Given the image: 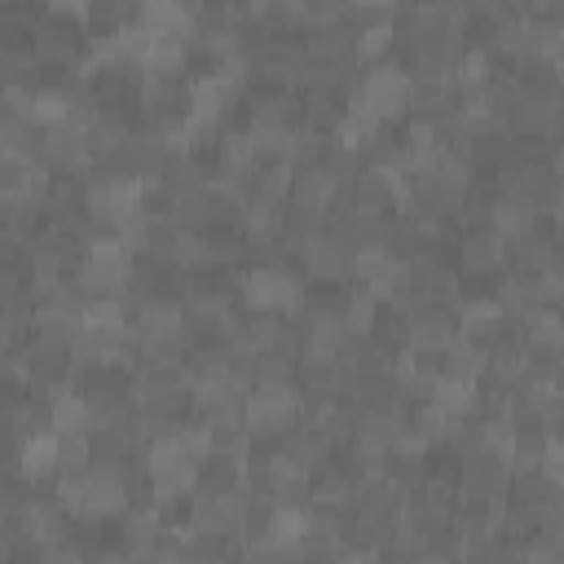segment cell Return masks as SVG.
<instances>
[{"mask_svg": "<svg viewBox=\"0 0 564 564\" xmlns=\"http://www.w3.org/2000/svg\"><path fill=\"white\" fill-rule=\"evenodd\" d=\"M410 88H414V75L401 66V62H375L366 66V88H361V101L383 119V123H397L410 115Z\"/></svg>", "mask_w": 564, "mask_h": 564, "instance_id": "obj_1", "label": "cell"}, {"mask_svg": "<svg viewBox=\"0 0 564 564\" xmlns=\"http://www.w3.org/2000/svg\"><path fill=\"white\" fill-rule=\"evenodd\" d=\"M300 269H304L308 286H348L352 282V247L322 229L300 247Z\"/></svg>", "mask_w": 564, "mask_h": 564, "instance_id": "obj_2", "label": "cell"}, {"mask_svg": "<svg viewBox=\"0 0 564 564\" xmlns=\"http://www.w3.org/2000/svg\"><path fill=\"white\" fill-rule=\"evenodd\" d=\"M511 489V463L494 449H476L463 458L458 467V498H476V502H502Z\"/></svg>", "mask_w": 564, "mask_h": 564, "instance_id": "obj_3", "label": "cell"}, {"mask_svg": "<svg viewBox=\"0 0 564 564\" xmlns=\"http://www.w3.org/2000/svg\"><path fill=\"white\" fill-rule=\"evenodd\" d=\"M35 163L48 167L53 176H62V172H88L93 167L88 137L79 128H70V123H48V128H40Z\"/></svg>", "mask_w": 564, "mask_h": 564, "instance_id": "obj_4", "label": "cell"}, {"mask_svg": "<svg viewBox=\"0 0 564 564\" xmlns=\"http://www.w3.org/2000/svg\"><path fill=\"white\" fill-rule=\"evenodd\" d=\"M454 264L463 278H489L498 282L507 273V242L494 229H463L454 242Z\"/></svg>", "mask_w": 564, "mask_h": 564, "instance_id": "obj_5", "label": "cell"}, {"mask_svg": "<svg viewBox=\"0 0 564 564\" xmlns=\"http://www.w3.org/2000/svg\"><path fill=\"white\" fill-rule=\"evenodd\" d=\"M401 189H405V176H401V172H388V167L366 163L361 176H357V185H352V207L392 216V212L401 207Z\"/></svg>", "mask_w": 564, "mask_h": 564, "instance_id": "obj_6", "label": "cell"}, {"mask_svg": "<svg viewBox=\"0 0 564 564\" xmlns=\"http://www.w3.org/2000/svg\"><path fill=\"white\" fill-rule=\"evenodd\" d=\"M357 489H361V480H357L339 458H330V463L313 467V502H322V507H339V511H352V507H357Z\"/></svg>", "mask_w": 564, "mask_h": 564, "instance_id": "obj_7", "label": "cell"}, {"mask_svg": "<svg viewBox=\"0 0 564 564\" xmlns=\"http://www.w3.org/2000/svg\"><path fill=\"white\" fill-rule=\"evenodd\" d=\"M339 198V185L335 176L322 167H295V181H291V207H304V212H317L326 216V207Z\"/></svg>", "mask_w": 564, "mask_h": 564, "instance_id": "obj_8", "label": "cell"}, {"mask_svg": "<svg viewBox=\"0 0 564 564\" xmlns=\"http://www.w3.org/2000/svg\"><path fill=\"white\" fill-rule=\"evenodd\" d=\"M445 375L449 379H463V383H480L489 375V344H476V339L458 335L445 348Z\"/></svg>", "mask_w": 564, "mask_h": 564, "instance_id": "obj_9", "label": "cell"}, {"mask_svg": "<svg viewBox=\"0 0 564 564\" xmlns=\"http://www.w3.org/2000/svg\"><path fill=\"white\" fill-rule=\"evenodd\" d=\"M256 388L260 392H300V357L295 352H260L256 361Z\"/></svg>", "mask_w": 564, "mask_h": 564, "instance_id": "obj_10", "label": "cell"}, {"mask_svg": "<svg viewBox=\"0 0 564 564\" xmlns=\"http://www.w3.org/2000/svg\"><path fill=\"white\" fill-rule=\"evenodd\" d=\"M304 53L326 57V62H352L357 57V31L348 22H330L304 35Z\"/></svg>", "mask_w": 564, "mask_h": 564, "instance_id": "obj_11", "label": "cell"}, {"mask_svg": "<svg viewBox=\"0 0 564 564\" xmlns=\"http://www.w3.org/2000/svg\"><path fill=\"white\" fill-rule=\"evenodd\" d=\"M141 66L150 75H189V35H154Z\"/></svg>", "mask_w": 564, "mask_h": 564, "instance_id": "obj_12", "label": "cell"}, {"mask_svg": "<svg viewBox=\"0 0 564 564\" xmlns=\"http://www.w3.org/2000/svg\"><path fill=\"white\" fill-rule=\"evenodd\" d=\"M405 498H410V494H405L388 471L366 476L361 489H357V507H361V511H379V516H405Z\"/></svg>", "mask_w": 564, "mask_h": 564, "instance_id": "obj_13", "label": "cell"}, {"mask_svg": "<svg viewBox=\"0 0 564 564\" xmlns=\"http://www.w3.org/2000/svg\"><path fill=\"white\" fill-rule=\"evenodd\" d=\"M300 97H304V128H317V132H339L344 128L348 101L335 88H313V93H300Z\"/></svg>", "mask_w": 564, "mask_h": 564, "instance_id": "obj_14", "label": "cell"}, {"mask_svg": "<svg viewBox=\"0 0 564 564\" xmlns=\"http://www.w3.org/2000/svg\"><path fill=\"white\" fill-rule=\"evenodd\" d=\"M189 13L176 0H141L137 26H145L150 35H189Z\"/></svg>", "mask_w": 564, "mask_h": 564, "instance_id": "obj_15", "label": "cell"}, {"mask_svg": "<svg viewBox=\"0 0 564 564\" xmlns=\"http://www.w3.org/2000/svg\"><path fill=\"white\" fill-rule=\"evenodd\" d=\"M538 225H542L538 207H533V203H520V198H498L494 220H489V229H494L502 242H511V238H520V234H529V229H538Z\"/></svg>", "mask_w": 564, "mask_h": 564, "instance_id": "obj_16", "label": "cell"}, {"mask_svg": "<svg viewBox=\"0 0 564 564\" xmlns=\"http://www.w3.org/2000/svg\"><path fill=\"white\" fill-rule=\"evenodd\" d=\"M35 145H40V123H31L13 110H0V154L35 159Z\"/></svg>", "mask_w": 564, "mask_h": 564, "instance_id": "obj_17", "label": "cell"}, {"mask_svg": "<svg viewBox=\"0 0 564 564\" xmlns=\"http://www.w3.org/2000/svg\"><path fill=\"white\" fill-rule=\"evenodd\" d=\"M339 145V132H317V128H295V150H291V167H322L330 159V150Z\"/></svg>", "mask_w": 564, "mask_h": 564, "instance_id": "obj_18", "label": "cell"}, {"mask_svg": "<svg viewBox=\"0 0 564 564\" xmlns=\"http://www.w3.org/2000/svg\"><path fill=\"white\" fill-rule=\"evenodd\" d=\"M93 467V432H57V476H84Z\"/></svg>", "mask_w": 564, "mask_h": 564, "instance_id": "obj_19", "label": "cell"}, {"mask_svg": "<svg viewBox=\"0 0 564 564\" xmlns=\"http://www.w3.org/2000/svg\"><path fill=\"white\" fill-rule=\"evenodd\" d=\"M344 317H348V330H352V335H370V326H375V317H379V300H375V291L361 286V282H348Z\"/></svg>", "mask_w": 564, "mask_h": 564, "instance_id": "obj_20", "label": "cell"}, {"mask_svg": "<svg viewBox=\"0 0 564 564\" xmlns=\"http://www.w3.org/2000/svg\"><path fill=\"white\" fill-rule=\"evenodd\" d=\"M88 397L79 388H66L53 397V432H88Z\"/></svg>", "mask_w": 564, "mask_h": 564, "instance_id": "obj_21", "label": "cell"}, {"mask_svg": "<svg viewBox=\"0 0 564 564\" xmlns=\"http://www.w3.org/2000/svg\"><path fill=\"white\" fill-rule=\"evenodd\" d=\"M405 494L423 489L432 480V454H388V467H383Z\"/></svg>", "mask_w": 564, "mask_h": 564, "instance_id": "obj_22", "label": "cell"}, {"mask_svg": "<svg viewBox=\"0 0 564 564\" xmlns=\"http://www.w3.org/2000/svg\"><path fill=\"white\" fill-rule=\"evenodd\" d=\"M251 137H256V159L260 163H291L295 128H251Z\"/></svg>", "mask_w": 564, "mask_h": 564, "instance_id": "obj_23", "label": "cell"}, {"mask_svg": "<svg viewBox=\"0 0 564 564\" xmlns=\"http://www.w3.org/2000/svg\"><path fill=\"white\" fill-rule=\"evenodd\" d=\"M225 555H238V542L229 533L189 529V560H225Z\"/></svg>", "mask_w": 564, "mask_h": 564, "instance_id": "obj_24", "label": "cell"}, {"mask_svg": "<svg viewBox=\"0 0 564 564\" xmlns=\"http://www.w3.org/2000/svg\"><path fill=\"white\" fill-rule=\"evenodd\" d=\"M388 247L383 242H375V247H352V282H375L383 269H388Z\"/></svg>", "mask_w": 564, "mask_h": 564, "instance_id": "obj_25", "label": "cell"}, {"mask_svg": "<svg viewBox=\"0 0 564 564\" xmlns=\"http://www.w3.org/2000/svg\"><path fill=\"white\" fill-rule=\"evenodd\" d=\"M176 4H181V9H185V13H189V18H194V13H198V9H203V4H207V0H176Z\"/></svg>", "mask_w": 564, "mask_h": 564, "instance_id": "obj_26", "label": "cell"}]
</instances>
